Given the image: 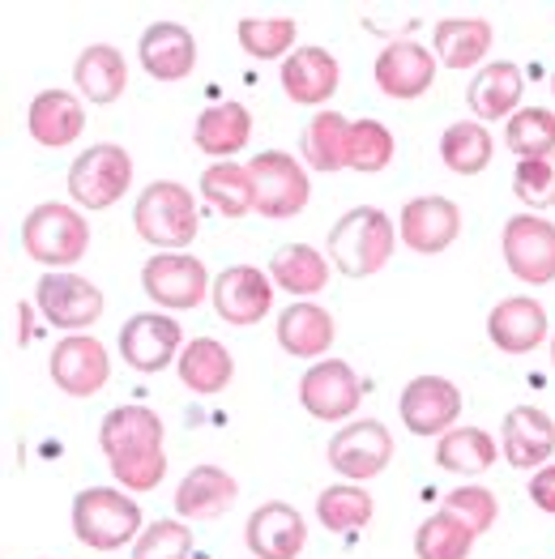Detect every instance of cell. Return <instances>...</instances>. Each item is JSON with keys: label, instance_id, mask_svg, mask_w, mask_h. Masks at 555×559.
Instances as JSON below:
<instances>
[{"label": "cell", "instance_id": "7402d4cb", "mask_svg": "<svg viewBox=\"0 0 555 559\" xmlns=\"http://www.w3.org/2000/svg\"><path fill=\"white\" fill-rule=\"evenodd\" d=\"M342 82V69H338V56L324 51V47H295L286 60H282V91L291 103H304V107H324L333 91Z\"/></svg>", "mask_w": 555, "mask_h": 559}, {"label": "cell", "instance_id": "ffe728a7", "mask_svg": "<svg viewBox=\"0 0 555 559\" xmlns=\"http://www.w3.org/2000/svg\"><path fill=\"white\" fill-rule=\"evenodd\" d=\"M244 543L257 559H295L308 543L304 513L291 504H261L244 525Z\"/></svg>", "mask_w": 555, "mask_h": 559}, {"label": "cell", "instance_id": "44dd1931", "mask_svg": "<svg viewBox=\"0 0 555 559\" xmlns=\"http://www.w3.org/2000/svg\"><path fill=\"white\" fill-rule=\"evenodd\" d=\"M138 56L141 69L154 82H185L188 73L197 69V39L180 22H154V26L141 31Z\"/></svg>", "mask_w": 555, "mask_h": 559}, {"label": "cell", "instance_id": "8992f818", "mask_svg": "<svg viewBox=\"0 0 555 559\" xmlns=\"http://www.w3.org/2000/svg\"><path fill=\"white\" fill-rule=\"evenodd\" d=\"M133 185V158L125 145L98 141L86 145L82 158H73L69 167V197L78 210H111Z\"/></svg>", "mask_w": 555, "mask_h": 559}, {"label": "cell", "instance_id": "ab89813d", "mask_svg": "<svg viewBox=\"0 0 555 559\" xmlns=\"http://www.w3.org/2000/svg\"><path fill=\"white\" fill-rule=\"evenodd\" d=\"M235 35H239V47L257 60H286L295 51L299 26L291 17H244Z\"/></svg>", "mask_w": 555, "mask_h": 559}, {"label": "cell", "instance_id": "d4e9b609", "mask_svg": "<svg viewBox=\"0 0 555 559\" xmlns=\"http://www.w3.org/2000/svg\"><path fill=\"white\" fill-rule=\"evenodd\" d=\"M26 124H31V138L47 145V150H64L82 138L86 129V107L82 98L69 91H44L31 98V111H26Z\"/></svg>", "mask_w": 555, "mask_h": 559}, {"label": "cell", "instance_id": "2e32d148", "mask_svg": "<svg viewBox=\"0 0 555 559\" xmlns=\"http://www.w3.org/2000/svg\"><path fill=\"white\" fill-rule=\"evenodd\" d=\"M180 350H185V333L172 317L138 312L120 329V359L133 372H163L167 364H180Z\"/></svg>", "mask_w": 555, "mask_h": 559}, {"label": "cell", "instance_id": "3957f363", "mask_svg": "<svg viewBox=\"0 0 555 559\" xmlns=\"http://www.w3.org/2000/svg\"><path fill=\"white\" fill-rule=\"evenodd\" d=\"M73 534L91 551H120L141 538V504L125 487H86L73 500Z\"/></svg>", "mask_w": 555, "mask_h": 559}, {"label": "cell", "instance_id": "7c38bea8", "mask_svg": "<svg viewBox=\"0 0 555 559\" xmlns=\"http://www.w3.org/2000/svg\"><path fill=\"white\" fill-rule=\"evenodd\" d=\"M299 402L312 419L321 423H342L351 419L364 402V384L351 364L342 359H324V364H312L304 380H299Z\"/></svg>", "mask_w": 555, "mask_h": 559}, {"label": "cell", "instance_id": "74e56055", "mask_svg": "<svg viewBox=\"0 0 555 559\" xmlns=\"http://www.w3.org/2000/svg\"><path fill=\"white\" fill-rule=\"evenodd\" d=\"M440 158L453 176H479L492 163V133L474 120H458L440 138Z\"/></svg>", "mask_w": 555, "mask_h": 559}, {"label": "cell", "instance_id": "8fae6325", "mask_svg": "<svg viewBox=\"0 0 555 559\" xmlns=\"http://www.w3.org/2000/svg\"><path fill=\"white\" fill-rule=\"evenodd\" d=\"M35 304L44 312V321L51 329H91L103 317V290L86 282L82 274H69V270H56L44 274L35 286Z\"/></svg>", "mask_w": 555, "mask_h": 559}, {"label": "cell", "instance_id": "f546056e", "mask_svg": "<svg viewBox=\"0 0 555 559\" xmlns=\"http://www.w3.org/2000/svg\"><path fill=\"white\" fill-rule=\"evenodd\" d=\"M73 82H78V94L86 103H98V107L116 103L120 94L129 91V64H125L120 47L91 44L73 64Z\"/></svg>", "mask_w": 555, "mask_h": 559}, {"label": "cell", "instance_id": "ba28073f", "mask_svg": "<svg viewBox=\"0 0 555 559\" xmlns=\"http://www.w3.org/2000/svg\"><path fill=\"white\" fill-rule=\"evenodd\" d=\"M141 290L158 304V308H172V312H192L210 290L214 282L205 274V265L188 252H158L145 261L141 270Z\"/></svg>", "mask_w": 555, "mask_h": 559}, {"label": "cell", "instance_id": "e0dca14e", "mask_svg": "<svg viewBox=\"0 0 555 559\" xmlns=\"http://www.w3.org/2000/svg\"><path fill=\"white\" fill-rule=\"evenodd\" d=\"M398 235L402 243L418 252V257H436L445 248H453V239L462 235V210L449 201V197H415L402 205V218H398Z\"/></svg>", "mask_w": 555, "mask_h": 559}, {"label": "cell", "instance_id": "d6986e66", "mask_svg": "<svg viewBox=\"0 0 555 559\" xmlns=\"http://www.w3.org/2000/svg\"><path fill=\"white\" fill-rule=\"evenodd\" d=\"M500 453L512 469H543L555 453V423L539 406H517L500 427Z\"/></svg>", "mask_w": 555, "mask_h": 559}, {"label": "cell", "instance_id": "b9f144b4", "mask_svg": "<svg viewBox=\"0 0 555 559\" xmlns=\"http://www.w3.org/2000/svg\"><path fill=\"white\" fill-rule=\"evenodd\" d=\"M512 197L530 210H555V154L517 163L512 171Z\"/></svg>", "mask_w": 555, "mask_h": 559}, {"label": "cell", "instance_id": "ac0fdd59", "mask_svg": "<svg viewBox=\"0 0 555 559\" xmlns=\"http://www.w3.org/2000/svg\"><path fill=\"white\" fill-rule=\"evenodd\" d=\"M436 51H427L423 44H411V39H402V44H389L380 56H376V64H371V78H376V86L380 94H389V98H418V94L432 91V82H436Z\"/></svg>", "mask_w": 555, "mask_h": 559}, {"label": "cell", "instance_id": "1f68e13d", "mask_svg": "<svg viewBox=\"0 0 555 559\" xmlns=\"http://www.w3.org/2000/svg\"><path fill=\"white\" fill-rule=\"evenodd\" d=\"M329 270L333 265L324 261V252H317L312 243H286V248H278L274 261H270V278L286 295H321L324 282H329Z\"/></svg>", "mask_w": 555, "mask_h": 559}, {"label": "cell", "instance_id": "cb8c5ba5", "mask_svg": "<svg viewBox=\"0 0 555 559\" xmlns=\"http://www.w3.org/2000/svg\"><path fill=\"white\" fill-rule=\"evenodd\" d=\"M239 500V483L223 466H192L176 487V513L185 521H214L232 513Z\"/></svg>", "mask_w": 555, "mask_h": 559}, {"label": "cell", "instance_id": "9a60e30c", "mask_svg": "<svg viewBox=\"0 0 555 559\" xmlns=\"http://www.w3.org/2000/svg\"><path fill=\"white\" fill-rule=\"evenodd\" d=\"M398 415L406 423V431H415V436H445V431H453V423L462 415V389L445 376H415L402 389Z\"/></svg>", "mask_w": 555, "mask_h": 559}, {"label": "cell", "instance_id": "7bdbcfd3", "mask_svg": "<svg viewBox=\"0 0 555 559\" xmlns=\"http://www.w3.org/2000/svg\"><path fill=\"white\" fill-rule=\"evenodd\" d=\"M192 556V534L185 521H154L141 530L133 543V559H188Z\"/></svg>", "mask_w": 555, "mask_h": 559}, {"label": "cell", "instance_id": "7dc6e473", "mask_svg": "<svg viewBox=\"0 0 555 559\" xmlns=\"http://www.w3.org/2000/svg\"><path fill=\"white\" fill-rule=\"evenodd\" d=\"M552 94H555V78H552Z\"/></svg>", "mask_w": 555, "mask_h": 559}, {"label": "cell", "instance_id": "e575fe53", "mask_svg": "<svg viewBox=\"0 0 555 559\" xmlns=\"http://www.w3.org/2000/svg\"><path fill=\"white\" fill-rule=\"evenodd\" d=\"M376 513L371 496L359 483H333L317 496V516L329 534H351V530H364Z\"/></svg>", "mask_w": 555, "mask_h": 559}, {"label": "cell", "instance_id": "836d02e7", "mask_svg": "<svg viewBox=\"0 0 555 559\" xmlns=\"http://www.w3.org/2000/svg\"><path fill=\"white\" fill-rule=\"evenodd\" d=\"M436 466L449 474H483L496 466V440L483 427H453L436 444Z\"/></svg>", "mask_w": 555, "mask_h": 559}, {"label": "cell", "instance_id": "7a4b0ae2", "mask_svg": "<svg viewBox=\"0 0 555 559\" xmlns=\"http://www.w3.org/2000/svg\"><path fill=\"white\" fill-rule=\"evenodd\" d=\"M402 235L393 231V218L376 205L346 210L329 231V265L346 278H371L393 261Z\"/></svg>", "mask_w": 555, "mask_h": 559}, {"label": "cell", "instance_id": "5b68a950", "mask_svg": "<svg viewBox=\"0 0 555 559\" xmlns=\"http://www.w3.org/2000/svg\"><path fill=\"white\" fill-rule=\"evenodd\" d=\"M133 227L150 248L180 252L197 235V205L192 192L176 180H154L133 205Z\"/></svg>", "mask_w": 555, "mask_h": 559}, {"label": "cell", "instance_id": "83f0119b", "mask_svg": "<svg viewBox=\"0 0 555 559\" xmlns=\"http://www.w3.org/2000/svg\"><path fill=\"white\" fill-rule=\"evenodd\" d=\"M333 337H338V329H333V317L321 304L299 299V304L282 308V317H278V346L291 359H324Z\"/></svg>", "mask_w": 555, "mask_h": 559}, {"label": "cell", "instance_id": "9c48e42d", "mask_svg": "<svg viewBox=\"0 0 555 559\" xmlns=\"http://www.w3.org/2000/svg\"><path fill=\"white\" fill-rule=\"evenodd\" d=\"M500 248H505L512 278L530 282V286L555 282V223L539 214H512L500 235Z\"/></svg>", "mask_w": 555, "mask_h": 559}, {"label": "cell", "instance_id": "d6a6232c", "mask_svg": "<svg viewBox=\"0 0 555 559\" xmlns=\"http://www.w3.org/2000/svg\"><path fill=\"white\" fill-rule=\"evenodd\" d=\"M346 145H351V120L342 111H317L304 124V158L324 176L346 167Z\"/></svg>", "mask_w": 555, "mask_h": 559}, {"label": "cell", "instance_id": "bcb514c9", "mask_svg": "<svg viewBox=\"0 0 555 559\" xmlns=\"http://www.w3.org/2000/svg\"><path fill=\"white\" fill-rule=\"evenodd\" d=\"M552 364H555V337H552Z\"/></svg>", "mask_w": 555, "mask_h": 559}, {"label": "cell", "instance_id": "30bf717a", "mask_svg": "<svg viewBox=\"0 0 555 559\" xmlns=\"http://www.w3.org/2000/svg\"><path fill=\"white\" fill-rule=\"evenodd\" d=\"M393 462V436L380 419L346 423L329 440V466L338 469L346 483H368Z\"/></svg>", "mask_w": 555, "mask_h": 559}, {"label": "cell", "instance_id": "4316f807", "mask_svg": "<svg viewBox=\"0 0 555 559\" xmlns=\"http://www.w3.org/2000/svg\"><path fill=\"white\" fill-rule=\"evenodd\" d=\"M521 94H526V78L512 60H492L474 73L470 91H465V103L479 120H512L521 107Z\"/></svg>", "mask_w": 555, "mask_h": 559}, {"label": "cell", "instance_id": "4fadbf2b", "mask_svg": "<svg viewBox=\"0 0 555 559\" xmlns=\"http://www.w3.org/2000/svg\"><path fill=\"white\" fill-rule=\"evenodd\" d=\"M210 304L214 312L235 329H248L257 321L270 317L274 308V278L257 265H232L214 278V290H210Z\"/></svg>", "mask_w": 555, "mask_h": 559}, {"label": "cell", "instance_id": "f1b7e54d", "mask_svg": "<svg viewBox=\"0 0 555 559\" xmlns=\"http://www.w3.org/2000/svg\"><path fill=\"white\" fill-rule=\"evenodd\" d=\"M496 44V26L487 17H445L432 31V51L445 69H474Z\"/></svg>", "mask_w": 555, "mask_h": 559}, {"label": "cell", "instance_id": "484cf974", "mask_svg": "<svg viewBox=\"0 0 555 559\" xmlns=\"http://www.w3.org/2000/svg\"><path fill=\"white\" fill-rule=\"evenodd\" d=\"M248 138H252V111L244 103H232V98L205 107L192 124V145L201 154L219 158V163H232L235 154L248 145Z\"/></svg>", "mask_w": 555, "mask_h": 559}, {"label": "cell", "instance_id": "f6af8a7d", "mask_svg": "<svg viewBox=\"0 0 555 559\" xmlns=\"http://www.w3.org/2000/svg\"><path fill=\"white\" fill-rule=\"evenodd\" d=\"M530 500H534L543 513L555 516V466H543L530 474Z\"/></svg>", "mask_w": 555, "mask_h": 559}, {"label": "cell", "instance_id": "5bb4252c", "mask_svg": "<svg viewBox=\"0 0 555 559\" xmlns=\"http://www.w3.org/2000/svg\"><path fill=\"white\" fill-rule=\"evenodd\" d=\"M51 384L69 397H94L107 376H111V364H107V346L91 337V333H69L51 346Z\"/></svg>", "mask_w": 555, "mask_h": 559}, {"label": "cell", "instance_id": "277c9868", "mask_svg": "<svg viewBox=\"0 0 555 559\" xmlns=\"http://www.w3.org/2000/svg\"><path fill=\"white\" fill-rule=\"evenodd\" d=\"M22 248L31 261H39L47 274L56 270H69L86 257L91 248V227L82 218L78 205H60V201H47L35 205L22 223Z\"/></svg>", "mask_w": 555, "mask_h": 559}, {"label": "cell", "instance_id": "8d00e7d4", "mask_svg": "<svg viewBox=\"0 0 555 559\" xmlns=\"http://www.w3.org/2000/svg\"><path fill=\"white\" fill-rule=\"evenodd\" d=\"M505 145L517 154V163L552 158L555 154V111L552 107H521L505 124Z\"/></svg>", "mask_w": 555, "mask_h": 559}, {"label": "cell", "instance_id": "52a82bcc", "mask_svg": "<svg viewBox=\"0 0 555 559\" xmlns=\"http://www.w3.org/2000/svg\"><path fill=\"white\" fill-rule=\"evenodd\" d=\"M248 176H252V210L261 218H295L304 205H308V171L282 154V150H265L248 163Z\"/></svg>", "mask_w": 555, "mask_h": 559}, {"label": "cell", "instance_id": "6da1fadb", "mask_svg": "<svg viewBox=\"0 0 555 559\" xmlns=\"http://www.w3.org/2000/svg\"><path fill=\"white\" fill-rule=\"evenodd\" d=\"M98 444L125 491H154L167 478L163 457V419L150 406H116L98 427Z\"/></svg>", "mask_w": 555, "mask_h": 559}, {"label": "cell", "instance_id": "d590c367", "mask_svg": "<svg viewBox=\"0 0 555 559\" xmlns=\"http://www.w3.org/2000/svg\"><path fill=\"white\" fill-rule=\"evenodd\" d=\"M474 530L465 525L462 516H453L449 509L432 513L415 530V556L418 559H465L474 547Z\"/></svg>", "mask_w": 555, "mask_h": 559}, {"label": "cell", "instance_id": "4dcf8cb0", "mask_svg": "<svg viewBox=\"0 0 555 559\" xmlns=\"http://www.w3.org/2000/svg\"><path fill=\"white\" fill-rule=\"evenodd\" d=\"M176 372L185 380V389L201 393V397H214V393H223L232 384L235 376L232 350L223 342H214V337H192L185 350H180Z\"/></svg>", "mask_w": 555, "mask_h": 559}, {"label": "cell", "instance_id": "ee69618b", "mask_svg": "<svg viewBox=\"0 0 555 559\" xmlns=\"http://www.w3.org/2000/svg\"><path fill=\"white\" fill-rule=\"evenodd\" d=\"M445 509L453 516H462L474 534H487L496 525V516H500V500L487 487H458V491L445 496Z\"/></svg>", "mask_w": 555, "mask_h": 559}, {"label": "cell", "instance_id": "603a6c76", "mask_svg": "<svg viewBox=\"0 0 555 559\" xmlns=\"http://www.w3.org/2000/svg\"><path fill=\"white\" fill-rule=\"evenodd\" d=\"M487 337L505 355H530L534 346L547 342V308L539 299H530V295L505 299L487 317Z\"/></svg>", "mask_w": 555, "mask_h": 559}, {"label": "cell", "instance_id": "60d3db41", "mask_svg": "<svg viewBox=\"0 0 555 559\" xmlns=\"http://www.w3.org/2000/svg\"><path fill=\"white\" fill-rule=\"evenodd\" d=\"M393 133L380 124V120H359L351 124V145H346V167L351 171H364V176H376L393 163Z\"/></svg>", "mask_w": 555, "mask_h": 559}, {"label": "cell", "instance_id": "f35d334b", "mask_svg": "<svg viewBox=\"0 0 555 559\" xmlns=\"http://www.w3.org/2000/svg\"><path fill=\"white\" fill-rule=\"evenodd\" d=\"M201 192L223 218H244L252 210V176L239 163H214L201 171Z\"/></svg>", "mask_w": 555, "mask_h": 559}]
</instances>
